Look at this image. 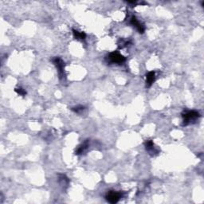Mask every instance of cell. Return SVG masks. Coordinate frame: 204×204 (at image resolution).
Returning a JSON list of instances; mask_svg holds the SVG:
<instances>
[{"mask_svg":"<svg viewBox=\"0 0 204 204\" xmlns=\"http://www.w3.org/2000/svg\"><path fill=\"white\" fill-rule=\"evenodd\" d=\"M145 148H146V150L148 151V152H150V153H158V150L156 149L154 146V143L152 142V141H148L145 142Z\"/></svg>","mask_w":204,"mask_h":204,"instance_id":"cell-7","label":"cell"},{"mask_svg":"<svg viewBox=\"0 0 204 204\" xmlns=\"http://www.w3.org/2000/svg\"><path fill=\"white\" fill-rule=\"evenodd\" d=\"M15 92H17L18 94H19V95H21V96H23L27 94V92H26V91L24 90L23 89H22V88H16Z\"/></svg>","mask_w":204,"mask_h":204,"instance_id":"cell-11","label":"cell"},{"mask_svg":"<svg viewBox=\"0 0 204 204\" xmlns=\"http://www.w3.org/2000/svg\"><path fill=\"white\" fill-rule=\"evenodd\" d=\"M156 80V74H155V72L151 71L149 73H148V74L146 75V85L148 88L151 87V85L153 84V82Z\"/></svg>","mask_w":204,"mask_h":204,"instance_id":"cell-6","label":"cell"},{"mask_svg":"<svg viewBox=\"0 0 204 204\" xmlns=\"http://www.w3.org/2000/svg\"><path fill=\"white\" fill-rule=\"evenodd\" d=\"M120 198H121V194L114 191H108L105 196L106 200L110 203H116Z\"/></svg>","mask_w":204,"mask_h":204,"instance_id":"cell-4","label":"cell"},{"mask_svg":"<svg viewBox=\"0 0 204 204\" xmlns=\"http://www.w3.org/2000/svg\"><path fill=\"white\" fill-rule=\"evenodd\" d=\"M130 23H131L133 27H135L136 28H137V31H139V33L143 34L145 32V27H144L143 24H141V23L137 20V18L135 17V16H133V17L131 18Z\"/></svg>","mask_w":204,"mask_h":204,"instance_id":"cell-5","label":"cell"},{"mask_svg":"<svg viewBox=\"0 0 204 204\" xmlns=\"http://www.w3.org/2000/svg\"><path fill=\"white\" fill-rule=\"evenodd\" d=\"M182 116L183 119V125H187L191 122L196 120L198 118L200 117V114L197 111H185L182 113Z\"/></svg>","mask_w":204,"mask_h":204,"instance_id":"cell-1","label":"cell"},{"mask_svg":"<svg viewBox=\"0 0 204 204\" xmlns=\"http://www.w3.org/2000/svg\"><path fill=\"white\" fill-rule=\"evenodd\" d=\"M54 64L55 65V66L58 69V75H59L60 78H62L64 77V69H65V62L62 61V59L60 58H54V59L52 60Z\"/></svg>","mask_w":204,"mask_h":204,"instance_id":"cell-3","label":"cell"},{"mask_svg":"<svg viewBox=\"0 0 204 204\" xmlns=\"http://www.w3.org/2000/svg\"><path fill=\"white\" fill-rule=\"evenodd\" d=\"M88 147H89V141L87 140L86 141H85V142L83 143L82 145H80V146L78 147V148L76 150V155L82 154L83 152H85V151L88 148Z\"/></svg>","mask_w":204,"mask_h":204,"instance_id":"cell-8","label":"cell"},{"mask_svg":"<svg viewBox=\"0 0 204 204\" xmlns=\"http://www.w3.org/2000/svg\"><path fill=\"white\" fill-rule=\"evenodd\" d=\"M108 62L111 63L122 64L125 62V58L117 52H112L108 56Z\"/></svg>","mask_w":204,"mask_h":204,"instance_id":"cell-2","label":"cell"},{"mask_svg":"<svg viewBox=\"0 0 204 204\" xmlns=\"http://www.w3.org/2000/svg\"><path fill=\"white\" fill-rule=\"evenodd\" d=\"M73 37L77 40H84L85 39V37H86V35L84 32H80V31H76V30H73Z\"/></svg>","mask_w":204,"mask_h":204,"instance_id":"cell-9","label":"cell"},{"mask_svg":"<svg viewBox=\"0 0 204 204\" xmlns=\"http://www.w3.org/2000/svg\"><path fill=\"white\" fill-rule=\"evenodd\" d=\"M84 109H85V107H84V106H81V105L76 106V107H73V108H72V110H73V112H77V113L81 112V111H83Z\"/></svg>","mask_w":204,"mask_h":204,"instance_id":"cell-10","label":"cell"}]
</instances>
